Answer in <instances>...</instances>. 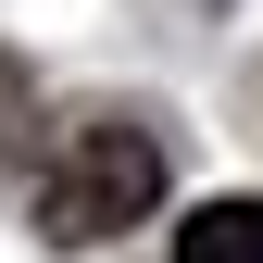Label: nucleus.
Wrapping results in <instances>:
<instances>
[{
	"instance_id": "f257e3e1",
	"label": "nucleus",
	"mask_w": 263,
	"mask_h": 263,
	"mask_svg": "<svg viewBox=\"0 0 263 263\" xmlns=\"http://www.w3.org/2000/svg\"><path fill=\"white\" fill-rule=\"evenodd\" d=\"M151 213H163V138L125 125V113L76 125L50 151V176H38V238H63V251H101V238H125Z\"/></svg>"
},
{
	"instance_id": "f03ea898",
	"label": "nucleus",
	"mask_w": 263,
	"mask_h": 263,
	"mask_svg": "<svg viewBox=\"0 0 263 263\" xmlns=\"http://www.w3.org/2000/svg\"><path fill=\"white\" fill-rule=\"evenodd\" d=\"M176 263H263V188H226V201H188Z\"/></svg>"
}]
</instances>
